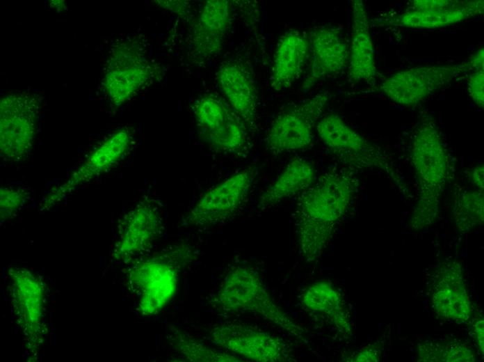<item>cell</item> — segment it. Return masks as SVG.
Here are the masks:
<instances>
[{"label": "cell", "instance_id": "cell-9", "mask_svg": "<svg viewBox=\"0 0 484 362\" xmlns=\"http://www.w3.org/2000/svg\"><path fill=\"white\" fill-rule=\"evenodd\" d=\"M330 97L328 91H322L282 109L271 122L266 136L268 152L279 155L309 148L312 143L314 129Z\"/></svg>", "mask_w": 484, "mask_h": 362}, {"label": "cell", "instance_id": "cell-33", "mask_svg": "<svg viewBox=\"0 0 484 362\" xmlns=\"http://www.w3.org/2000/svg\"><path fill=\"white\" fill-rule=\"evenodd\" d=\"M484 324H483V318H480L476 321V323L474 324V333L475 336L476 338V342L478 344V349L480 351V353L483 354V344H484V340H483V333H484Z\"/></svg>", "mask_w": 484, "mask_h": 362}, {"label": "cell", "instance_id": "cell-8", "mask_svg": "<svg viewBox=\"0 0 484 362\" xmlns=\"http://www.w3.org/2000/svg\"><path fill=\"white\" fill-rule=\"evenodd\" d=\"M10 305L29 353H37L47 333L45 323L46 288L31 271L12 267L8 272Z\"/></svg>", "mask_w": 484, "mask_h": 362}, {"label": "cell", "instance_id": "cell-13", "mask_svg": "<svg viewBox=\"0 0 484 362\" xmlns=\"http://www.w3.org/2000/svg\"><path fill=\"white\" fill-rule=\"evenodd\" d=\"M471 69L469 61L457 64L414 67L387 77L378 89L397 104L412 106Z\"/></svg>", "mask_w": 484, "mask_h": 362}, {"label": "cell", "instance_id": "cell-25", "mask_svg": "<svg viewBox=\"0 0 484 362\" xmlns=\"http://www.w3.org/2000/svg\"><path fill=\"white\" fill-rule=\"evenodd\" d=\"M453 215L458 230L469 233L484 221L483 190L467 189L460 186L453 191Z\"/></svg>", "mask_w": 484, "mask_h": 362}, {"label": "cell", "instance_id": "cell-15", "mask_svg": "<svg viewBox=\"0 0 484 362\" xmlns=\"http://www.w3.org/2000/svg\"><path fill=\"white\" fill-rule=\"evenodd\" d=\"M211 340L217 346L257 362H284L293 359L282 338L252 326L225 322L213 326Z\"/></svg>", "mask_w": 484, "mask_h": 362}, {"label": "cell", "instance_id": "cell-23", "mask_svg": "<svg viewBox=\"0 0 484 362\" xmlns=\"http://www.w3.org/2000/svg\"><path fill=\"white\" fill-rule=\"evenodd\" d=\"M300 303L307 313L326 320L342 333L349 332V320L341 297L328 281L320 279L309 285L301 294Z\"/></svg>", "mask_w": 484, "mask_h": 362}, {"label": "cell", "instance_id": "cell-20", "mask_svg": "<svg viewBox=\"0 0 484 362\" xmlns=\"http://www.w3.org/2000/svg\"><path fill=\"white\" fill-rule=\"evenodd\" d=\"M216 80L225 100L249 129H253L257 120L258 95L249 69L236 60L223 61L216 72Z\"/></svg>", "mask_w": 484, "mask_h": 362}, {"label": "cell", "instance_id": "cell-28", "mask_svg": "<svg viewBox=\"0 0 484 362\" xmlns=\"http://www.w3.org/2000/svg\"><path fill=\"white\" fill-rule=\"evenodd\" d=\"M467 81V90L474 102L481 109L484 107V63L471 66Z\"/></svg>", "mask_w": 484, "mask_h": 362}, {"label": "cell", "instance_id": "cell-11", "mask_svg": "<svg viewBox=\"0 0 484 362\" xmlns=\"http://www.w3.org/2000/svg\"><path fill=\"white\" fill-rule=\"evenodd\" d=\"M163 230L159 202L150 196L142 198L119 221L111 258L126 263L138 259L152 248Z\"/></svg>", "mask_w": 484, "mask_h": 362}, {"label": "cell", "instance_id": "cell-26", "mask_svg": "<svg viewBox=\"0 0 484 362\" xmlns=\"http://www.w3.org/2000/svg\"><path fill=\"white\" fill-rule=\"evenodd\" d=\"M170 342L172 347L187 361L234 362L243 361L234 355L211 348L174 326L170 328Z\"/></svg>", "mask_w": 484, "mask_h": 362}, {"label": "cell", "instance_id": "cell-27", "mask_svg": "<svg viewBox=\"0 0 484 362\" xmlns=\"http://www.w3.org/2000/svg\"><path fill=\"white\" fill-rule=\"evenodd\" d=\"M31 198V190L23 187H1L0 188L1 222L14 217Z\"/></svg>", "mask_w": 484, "mask_h": 362}, {"label": "cell", "instance_id": "cell-18", "mask_svg": "<svg viewBox=\"0 0 484 362\" xmlns=\"http://www.w3.org/2000/svg\"><path fill=\"white\" fill-rule=\"evenodd\" d=\"M430 290L432 306L438 316L458 322L469 319L471 302L458 262H445L436 269Z\"/></svg>", "mask_w": 484, "mask_h": 362}, {"label": "cell", "instance_id": "cell-19", "mask_svg": "<svg viewBox=\"0 0 484 362\" xmlns=\"http://www.w3.org/2000/svg\"><path fill=\"white\" fill-rule=\"evenodd\" d=\"M232 22L230 1H206L191 31L190 43L192 53L202 60L218 53Z\"/></svg>", "mask_w": 484, "mask_h": 362}, {"label": "cell", "instance_id": "cell-24", "mask_svg": "<svg viewBox=\"0 0 484 362\" xmlns=\"http://www.w3.org/2000/svg\"><path fill=\"white\" fill-rule=\"evenodd\" d=\"M315 181V170L308 160L295 157L284 167L274 182L260 195L259 206H274L282 200L299 194Z\"/></svg>", "mask_w": 484, "mask_h": 362}, {"label": "cell", "instance_id": "cell-10", "mask_svg": "<svg viewBox=\"0 0 484 362\" xmlns=\"http://www.w3.org/2000/svg\"><path fill=\"white\" fill-rule=\"evenodd\" d=\"M40 106L26 93L9 95L0 103V155L7 162L17 163L31 152L38 131Z\"/></svg>", "mask_w": 484, "mask_h": 362}, {"label": "cell", "instance_id": "cell-22", "mask_svg": "<svg viewBox=\"0 0 484 362\" xmlns=\"http://www.w3.org/2000/svg\"><path fill=\"white\" fill-rule=\"evenodd\" d=\"M352 33L349 47L348 78L351 82L373 84L376 76L373 45L366 7L362 0L351 3Z\"/></svg>", "mask_w": 484, "mask_h": 362}, {"label": "cell", "instance_id": "cell-3", "mask_svg": "<svg viewBox=\"0 0 484 362\" xmlns=\"http://www.w3.org/2000/svg\"><path fill=\"white\" fill-rule=\"evenodd\" d=\"M186 242L170 245L147 258L135 260L127 272V284L143 316L159 313L175 297L182 270L195 258Z\"/></svg>", "mask_w": 484, "mask_h": 362}, {"label": "cell", "instance_id": "cell-21", "mask_svg": "<svg viewBox=\"0 0 484 362\" xmlns=\"http://www.w3.org/2000/svg\"><path fill=\"white\" fill-rule=\"evenodd\" d=\"M310 56L309 34L291 29L282 35L273 57L270 82L276 90L290 87L302 73Z\"/></svg>", "mask_w": 484, "mask_h": 362}, {"label": "cell", "instance_id": "cell-5", "mask_svg": "<svg viewBox=\"0 0 484 362\" xmlns=\"http://www.w3.org/2000/svg\"><path fill=\"white\" fill-rule=\"evenodd\" d=\"M316 129L323 146L346 167L379 169L400 192H408V185L391 157L349 126L339 114L332 112L322 116Z\"/></svg>", "mask_w": 484, "mask_h": 362}, {"label": "cell", "instance_id": "cell-6", "mask_svg": "<svg viewBox=\"0 0 484 362\" xmlns=\"http://www.w3.org/2000/svg\"><path fill=\"white\" fill-rule=\"evenodd\" d=\"M143 41L136 36L120 40L111 47L104 69L106 97L116 109L136 95L156 74Z\"/></svg>", "mask_w": 484, "mask_h": 362}, {"label": "cell", "instance_id": "cell-17", "mask_svg": "<svg viewBox=\"0 0 484 362\" xmlns=\"http://www.w3.org/2000/svg\"><path fill=\"white\" fill-rule=\"evenodd\" d=\"M310 65L301 88L308 90L317 82L336 74L348 65L349 47L336 26H319L310 31Z\"/></svg>", "mask_w": 484, "mask_h": 362}, {"label": "cell", "instance_id": "cell-29", "mask_svg": "<svg viewBox=\"0 0 484 362\" xmlns=\"http://www.w3.org/2000/svg\"><path fill=\"white\" fill-rule=\"evenodd\" d=\"M476 358L473 351L465 343L450 342L443 344L442 361L464 362L475 361Z\"/></svg>", "mask_w": 484, "mask_h": 362}, {"label": "cell", "instance_id": "cell-30", "mask_svg": "<svg viewBox=\"0 0 484 362\" xmlns=\"http://www.w3.org/2000/svg\"><path fill=\"white\" fill-rule=\"evenodd\" d=\"M381 352L374 345L362 349L352 359L355 362H376L380 360Z\"/></svg>", "mask_w": 484, "mask_h": 362}, {"label": "cell", "instance_id": "cell-16", "mask_svg": "<svg viewBox=\"0 0 484 362\" xmlns=\"http://www.w3.org/2000/svg\"><path fill=\"white\" fill-rule=\"evenodd\" d=\"M483 0H414L402 13L383 19V26L410 29L442 28L483 14Z\"/></svg>", "mask_w": 484, "mask_h": 362}, {"label": "cell", "instance_id": "cell-12", "mask_svg": "<svg viewBox=\"0 0 484 362\" xmlns=\"http://www.w3.org/2000/svg\"><path fill=\"white\" fill-rule=\"evenodd\" d=\"M131 131L120 128L103 139L60 184L52 188L41 202L49 210L68 194L115 168L129 152L134 142Z\"/></svg>", "mask_w": 484, "mask_h": 362}, {"label": "cell", "instance_id": "cell-14", "mask_svg": "<svg viewBox=\"0 0 484 362\" xmlns=\"http://www.w3.org/2000/svg\"><path fill=\"white\" fill-rule=\"evenodd\" d=\"M255 170H241L207 191L191 207L185 221L195 227L211 226L229 219L241 207L253 184Z\"/></svg>", "mask_w": 484, "mask_h": 362}, {"label": "cell", "instance_id": "cell-1", "mask_svg": "<svg viewBox=\"0 0 484 362\" xmlns=\"http://www.w3.org/2000/svg\"><path fill=\"white\" fill-rule=\"evenodd\" d=\"M353 169L332 168L298 194L294 223L299 251L307 262L322 254L358 191Z\"/></svg>", "mask_w": 484, "mask_h": 362}, {"label": "cell", "instance_id": "cell-4", "mask_svg": "<svg viewBox=\"0 0 484 362\" xmlns=\"http://www.w3.org/2000/svg\"><path fill=\"white\" fill-rule=\"evenodd\" d=\"M218 312L257 315L302 339L303 330L273 300L257 271L250 265L232 267L209 301Z\"/></svg>", "mask_w": 484, "mask_h": 362}, {"label": "cell", "instance_id": "cell-2", "mask_svg": "<svg viewBox=\"0 0 484 362\" xmlns=\"http://www.w3.org/2000/svg\"><path fill=\"white\" fill-rule=\"evenodd\" d=\"M410 156L419 187L410 226L418 231L428 228L436 219L442 194L453 177L451 157L432 116H424L413 130Z\"/></svg>", "mask_w": 484, "mask_h": 362}, {"label": "cell", "instance_id": "cell-32", "mask_svg": "<svg viewBox=\"0 0 484 362\" xmlns=\"http://www.w3.org/2000/svg\"><path fill=\"white\" fill-rule=\"evenodd\" d=\"M469 177L471 182L476 186L477 189L483 190L484 188V165L479 164L474 167L470 173Z\"/></svg>", "mask_w": 484, "mask_h": 362}, {"label": "cell", "instance_id": "cell-7", "mask_svg": "<svg viewBox=\"0 0 484 362\" xmlns=\"http://www.w3.org/2000/svg\"><path fill=\"white\" fill-rule=\"evenodd\" d=\"M192 111L200 137L211 149L236 156L249 152L250 129L224 97L204 94L194 102Z\"/></svg>", "mask_w": 484, "mask_h": 362}, {"label": "cell", "instance_id": "cell-31", "mask_svg": "<svg viewBox=\"0 0 484 362\" xmlns=\"http://www.w3.org/2000/svg\"><path fill=\"white\" fill-rule=\"evenodd\" d=\"M157 3L178 15H186L188 13V1H157Z\"/></svg>", "mask_w": 484, "mask_h": 362}]
</instances>
